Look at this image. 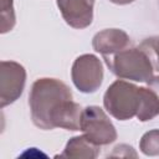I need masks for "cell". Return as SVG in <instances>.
Segmentation results:
<instances>
[{
  "label": "cell",
  "mask_w": 159,
  "mask_h": 159,
  "mask_svg": "<svg viewBox=\"0 0 159 159\" xmlns=\"http://www.w3.org/2000/svg\"><path fill=\"white\" fill-rule=\"evenodd\" d=\"M29 106L31 119L40 129L80 130L82 108L73 102L70 87L57 78L36 80L31 86Z\"/></svg>",
  "instance_id": "obj_1"
},
{
  "label": "cell",
  "mask_w": 159,
  "mask_h": 159,
  "mask_svg": "<svg viewBox=\"0 0 159 159\" xmlns=\"http://www.w3.org/2000/svg\"><path fill=\"white\" fill-rule=\"evenodd\" d=\"M103 60L118 78L149 83L154 77V66L148 53L140 47L132 45L112 56L103 57Z\"/></svg>",
  "instance_id": "obj_2"
},
{
  "label": "cell",
  "mask_w": 159,
  "mask_h": 159,
  "mask_svg": "<svg viewBox=\"0 0 159 159\" xmlns=\"http://www.w3.org/2000/svg\"><path fill=\"white\" fill-rule=\"evenodd\" d=\"M103 106L118 120L132 119L140 107V87L122 78L117 80L104 92Z\"/></svg>",
  "instance_id": "obj_3"
},
{
  "label": "cell",
  "mask_w": 159,
  "mask_h": 159,
  "mask_svg": "<svg viewBox=\"0 0 159 159\" xmlns=\"http://www.w3.org/2000/svg\"><path fill=\"white\" fill-rule=\"evenodd\" d=\"M80 130L96 145H108L113 143L118 134L107 113L98 106H88L82 109Z\"/></svg>",
  "instance_id": "obj_4"
},
{
  "label": "cell",
  "mask_w": 159,
  "mask_h": 159,
  "mask_svg": "<svg viewBox=\"0 0 159 159\" xmlns=\"http://www.w3.org/2000/svg\"><path fill=\"white\" fill-rule=\"evenodd\" d=\"M103 65L101 60L92 53L78 56L71 68L72 82L82 93L96 92L103 82Z\"/></svg>",
  "instance_id": "obj_5"
},
{
  "label": "cell",
  "mask_w": 159,
  "mask_h": 159,
  "mask_svg": "<svg viewBox=\"0 0 159 159\" xmlns=\"http://www.w3.org/2000/svg\"><path fill=\"white\" fill-rule=\"evenodd\" d=\"M26 83V70L15 61H1L0 63V106L14 103L24 92Z\"/></svg>",
  "instance_id": "obj_6"
},
{
  "label": "cell",
  "mask_w": 159,
  "mask_h": 159,
  "mask_svg": "<svg viewBox=\"0 0 159 159\" xmlns=\"http://www.w3.org/2000/svg\"><path fill=\"white\" fill-rule=\"evenodd\" d=\"M60 12L73 29H86L93 21L94 0H57Z\"/></svg>",
  "instance_id": "obj_7"
},
{
  "label": "cell",
  "mask_w": 159,
  "mask_h": 159,
  "mask_svg": "<svg viewBox=\"0 0 159 159\" xmlns=\"http://www.w3.org/2000/svg\"><path fill=\"white\" fill-rule=\"evenodd\" d=\"M92 46L102 57H107L132 46V40L129 35L120 29H106L93 36Z\"/></svg>",
  "instance_id": "obj_8"
},
{
  "label": "cell",
  "mask_w": 159,
  "mask_h": 159,
  "mask_svg": "<svg viewBox=\"0 0 159 159\" xmlns=\"http://www.w3.org/2000/svg\"><path fill=\"white\" fill-rule=\"evenodd\" d=\"M99 145L93 144L84 135H78L67 142L60 157L71 159H94L99 155Z\"/></svg>",
  "instance_id": "obj_9"
},
{
  "label": "cell",
  "mask_w": 159,
  "mask_h": 159,
  "mask_svg": "<svg viewBox=\"0 0 159 159\" xmlns=\"http://www.w3.org/2000/svg\"><path fill=\"white\" fill-rule=\"evenodd\" d=\"M139 149L149 157L159 155V129H152L144 133L139 142Z\"/></svg>",
  "instance_id": "obj_10"
},
{
  "label": "cell",
  "mask_w": 159,
  "mask_h": 159,
  "mask_svg": "<svg viewBox=\"0 0 159 159\" xmlns=\"http://www.w3.org/2000/svg\"><path fill=\"white\" fill-rule=\"evenodd\" d=\"M0 10H1V30H0V32L6 34L14 29L15 22H16L12 0H0Z\"/></svg>",
  "instance_id": "obj_11"
},
{
  "label": "cell",
  "mask_w": 159,
  "mask_h": 159,
  "mask_svg": "<svg viewBox=\"0 0 159 159\" xmlns=\"http://www.w3.org/2000/svg\"><path fill=\"white\" fill-rule=\"evenodd\" d=\"M139 47L143 48L148 53V56L154 66V70L159 71V36H153V37L145 39L140 43Z\"/></svg>",
  "instance_id": "obj_12"
},
{
  "label": "cell",
  "mask_w": 159,
  "mask_h": 159,
  "mask_svg": "<svg viewBox=\"0 0 159 159\" xmlns=\"http://www.w3.org/2000/svg\"><path fill=\"white\" fill-rule=\"evenodd\" d=\"M109 1L113 4H117V5H127V4L133 2L134 0H109Z\"/></svg>",
  "instance_id": "obj_13"
}]
</instances>
